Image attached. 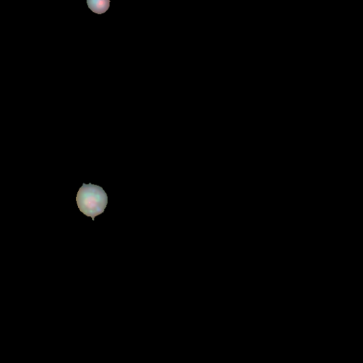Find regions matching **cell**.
I'll use <instances>...</instances> for the list:
<instances>
[{
	"label": "cell",
	"mask_w": 363,
	"mask_h": 363,
	"mask_svg": "<svg viewBox=\"0 0 363 363\" xmlns=\"http://www.w3.org/2000/svg\"><path fill=\"white\" fill-rule=\"evenodd\" d=\"M76 201L79 211L94 221L105 212L108 196L102 187L84 183L78 190Z\"/></svg>",
	"instance_id": "6da1fadb"
},
{
	"label": "cell",
	"mask_w": 363,
	"mask_h": 363,
	"mask_svg": "<svg viewBox=\"0 0 363 363\" xmlns=\"http://www.w3.org/2000/svg\"><path fill=\"white\" fill-rule=\"evenodd\" d=\"M88 8L95 13L102 15L109 8L110 0H87Z\"/></svg>",
	"instance_id": "7a4b0ae2"
}]
</instances>
